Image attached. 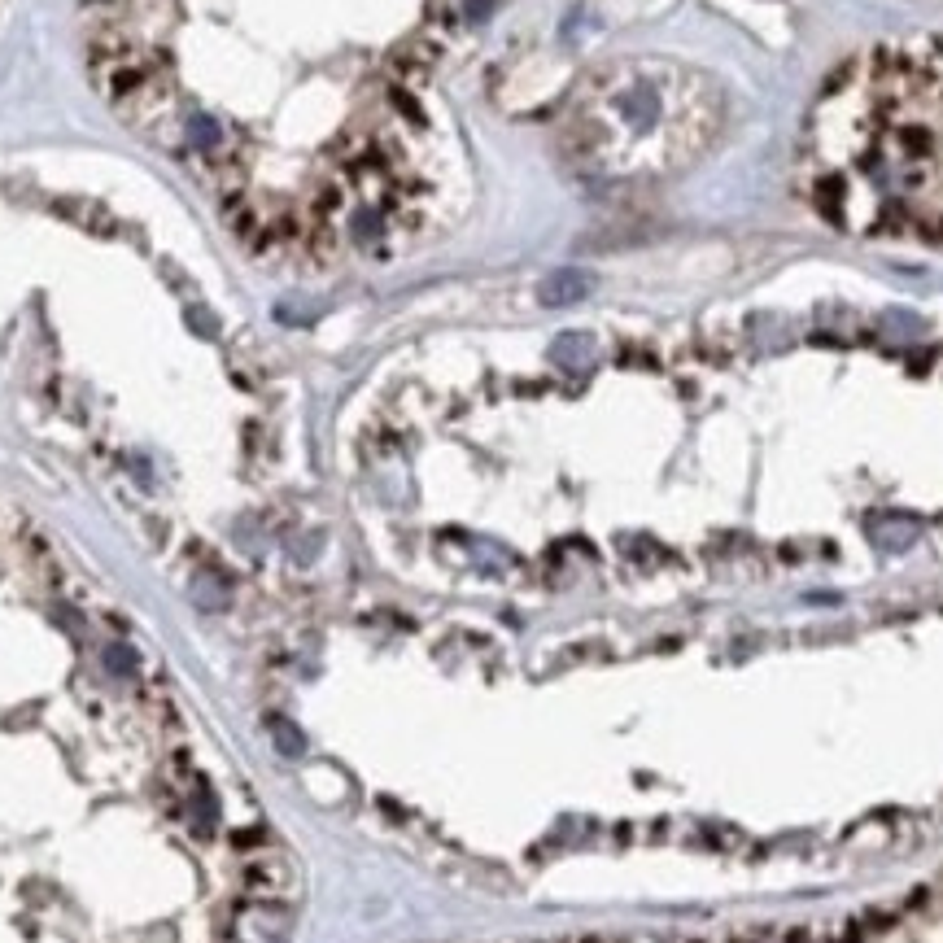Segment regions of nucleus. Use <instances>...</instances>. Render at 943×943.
Listing matches in <instances>:
<instances>
[{
  "mask_svg": "<svg viewBox=\"0 0 943 943\" xmlns=\"http://www.w3.org/2000/svg\"><path fill=\"white\" fill-rule=\"evenodd\" d=\"M620 110H625V118L634 127H651L655 118H660V97L647 88H634V92H625V101H620Z\"/></svg>",
  "mask_w": 943,
  "mask_h": 943,
  "instance_id": "nucleus-4",
  "label": "nucleus"
},
{
  "mask_svg": "<svg viewBox=\"0 0 943 943\" xmlns=\"http://www.w3.org/2000/svg\"><path fill=\"white\" fill-rule=\"evenodd\" d=\"M869 533H874V542L882 551H909L917 542V520L904 516V511H891V516H878L869 524Z\"/></svg>",
  "mask_w": 943,
  "mask_h": 943,
  "instance_id": "nucleus-2",
  "label": "nucleus"
},
{
  "mask_svg": "<svg viewBox=\"0 0 943 943\" xmlns=\"http://www.w3.org/2000/svg\"><path fill=\"white\" fill-rule=\"evenodd\" d=\"M258 843V830H245V834H236V847H254Z\"/></svg>",
  "mask_w": 943,
  "mask_h": 943,
  "instance_id": "nucleus-9",
  "label": "nucleus"
},
{
  "mask_svg": "<svg viewBox=\"0 0 943 943\" xmlns=\"http://www.w3.org/2000/svg\"><path fill=\"white\" fill-rule=\"evenodd\" d=\"M586 293H590V276H581V271H555V276H546L542 289H537V297H542L546 306L581 302Z\"/></svg>",
  "mask_w": 943,
  "mask_h": 943,
  "instance_id": "nucleus-3",
  "label": "nucleus"
},
{
  "mask_svg": "<svg viewBox=\"0 0 943 943\" xmlns=\"http://www.w3.org/2000/svg\"><path fill=\"white\" fill-rule=\"evenodd\" d=\"M393 105H398V110H402V114H407V118H415V123H424V114H420V105H415V101L407 97V92H393Z\"/></svg>",
  "mask_w": 943,
  "mask_h": 943,
  "instance_id": "nucleus-7",
  "label": "nucleus"
},
{
  "mask_svg": "<svg viewBox=\"0 0 943 943\" xmlns=\"http://www.w3.org/2000/svg\"><path fill=\"white\" fill-rule=\"evenodd\" d=\"M236 935L245 943H276L284 935V913L271 909V904H262V909H245L236 917Z\"/></svg>",
  "mask_w": 943,
  "mask_h": 943,
  "instance_id": "nucleus-1",
  "label": "nucleus"
},
{
  "mask_svg": "<svg viewBox=\"0 0 943 943\" xmlns=\"http://www.w3.org/2000/svg\"><path fill=\"white\" fill-rule=\"evenodd\" d=\"M590 354H594V345H590V337H581V332H568V337L555 341V358L559 363H568V367L590 363Z\"/></svg>",
  "mask_w": 943,
  "mask_h": 943,
  "instance_id": "nucleus-6",
  "label": "nucleus"
},
{
  "mask_svg": "<svg viewBox=\"0 0 943 943\" xmlns=\"http://www.w3.org/2000/svg\"><path fill=\"white\" fill-rule=\"evenodd\" d=\"M302 245H306V254L315 258V262H332V254H337V232H332L328 223L319 219L315 228H310V232L302 236Z\"/></svg>",
  "mask_w": 943,
  "mask_h": 943,
  "instance_id": "nucleus-5",
  "label": "nucleus"
},
{
  "mask_svg": "<svg viewBox=\"0 0 943 943\" xmlns=\"http://www.w3.org/2000/svg\"><path fill=\"white\" fill-rule=\"evenodd\" d=\"M271 725L280 730V747H284V751H302V743H297V730H293V725H284V721H271Z\"/></svg>",
  "mask_w": 943,
  "mask_h": 943,
  "instance_id": "nucleus-8",
  "label": "nucleus"
}]
</instances>
